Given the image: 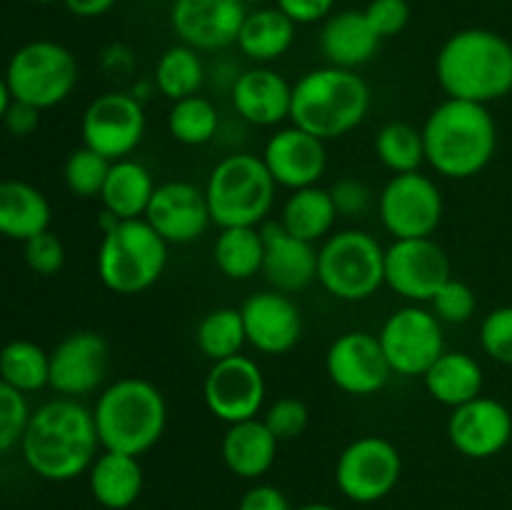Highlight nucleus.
Segmentation results:
<instances>
[{"instance_id":"9b49d317","label":"nucleus","mask_w":512,"mask_h":510,"mask_svg":"<svg viewBox=\"0 0 512 510\" xmlns=\"http://www.w3.org/2000/svg\"><path fill=\"white\" fill-rule=\"evenodd\" d=\"M380 348L393 375L423 378L425 370L445 353L443 323L433 310L408 303L385 318L378 333Z\"/></svg>"},{"instance_id":"f8f14e48","label":"nucleus","mask_w":512,"mask_h":510,"mask_svg":"<svg viewBox=\"0 0 512 510\" xmlns=\"http://www.w3.org/2000/svg\"><path fill=\"white\" fill-rule=\"evenodd\" d=\"M445 203L438 183L430 175H393L378 195V215L393 240L433 238L443 223Z\"/></svg>"},{"instance_id":"c9c22d12","label":"nucleus","mask_w":512,"mask_h":510,"mask_svg":"<svg viewBox=\"0 0 512 510\" xmlns=\"http://www.w3.org/2000/svg\"><path fill=\"white\" fill-rule=\"evenodd\" d=\"M195 345L210 363L243 353L248 338L240 308H215L205 313L195 328Z\"/></svg>"},{"instance_id":"4468645a","label":"nucleus","mask_w":512,"mask_h":510,"mask_svg":"<svg viewBox=\"0 0 512 510\" xmlns=\"http://www.w3.org/2000/svg\"><path fill=\"white\" fill-rule=\"evenodd\" d=\"M450 278L448 253L433 238L393 240L385 248V285L408 303H430Z\"/></svg>"},{"instance_id":"58836bf2","label":"nucleus","mask_w":512,"mask_h":510,"mask_svg":"<svg viewBox=\"0 0 512 510\" xmlns=\"http://www.w3.org/2000/svg\"><path fill=\"white\" fill-rule=\"evenodd\" d=\"M110 160L90 150L88 145H80L68 155L63 165V180L68 190L78 198L90 200L100 198L103 193L105 178H108Z\"/></svg>"},{"instance_id":"72a5a7b5","label":"nucleus","mask_w":512,"mask_h":510,"mask_svg":"<svg viewBox=\"0 0 512 510\" xmlns=\"http://www.w3.org/2000/svg\"><path fill=\"white\" fill-rule=\"evenodd\" d=\"M153 83L155 90L163 98H168L170 103L190 98V95H198L205 83L203 58H200L198 50L185 43L170 45L158 58Z\"/></svg>"},{"instance_id":"a878e982","label":"nucleus","mask_w":512,"mask_h":510,"mask_svg":"<svg viewBox=\"0 0 512 510\" xmlns=\"http://www.w3.org/2000/svg\"><path fill=\"white\" fill-rule=\"evenodd\" d=\"M280 440L260 418L228 425L220 443L225 468L243 480H258L268 473L278 458Z\"/></svg>"},{"instance_id":"37998d69","label":"nucleus","mask_w":512,"mask_h":510,"mask_svg":"<svg viewBox=\"0 0 512 510\" xmlns=\"http://www.w3.org/2000/svg\"><path fill=\"white\" fill-rule=\"evenodd\" d=\"M263 423L280 443H285V440H295L305 433L310 423V410L298 398H278L265 410Z\"/></svg>"},{"instance_id":"4be33fe9","label":"nucleus","mask_w":512,"mask_h":510,"mask_svg":"<svg viewBox=\"0 0 512 510\" xmlns=\"http://www.w3.org/2000/svg\"><path fill=\"white\" fill-rule=\"evenodd\" d=\"M245 338L250 348L263 355H285L298 345L303 335V313L288 293L260 290L240 308Z\"/></svg>"},{"instance_id":"79ce46f5","label":"nucleus","mask_w":512,"mask_h":510,"mask_svg":"<svg viewBox=\"0 0 512 510\" xmlns=\"http://www.w3.org/2000/svg\"><path fill=\"white\" fill-rule=\"evenodd\" d=\"M480 348L490 360L512 365V305L490 310L480 323Z\"/></svg>"},{"instance_id":"7c9ffc66","label":"nucleus","mask_w":512,"mask_h":510,"mask_svg":"<svg viewBox=\"0 0 512 510\" xmlns=\"http://www.w3.org/2000/svg\"><path fill=\"white\" fill-rule=\"evenodd\" d=\"M155 188L158 185H155L153 173L143 163L133 158L115 160L110 163L100 203H103V210H108L118 220L145 218Z\"/></svg>"},{"instance_id":"4c0bfd02","label":"nucleus","mask_w":512,"mask_h":510,"mask_svg":"<svg viewBox=\"0 0 512 510\" xmlns=\"http://www.w3.org/2000/svg\"><path fill=\"white\" fill-rule=\"evenodd\" d=\"M375 155L393 175L415 173L425 163L423 130L405 120H390L375 135Z\"/></svg>"},{"instance_id":"f704fd0d","label":"nucleus","mask_w":512,"mask_h":510,"mask_svg":"<svg viewBox=\"0 0 512 510\" xmlns=\"http://www.w3.org/2000/svg\"><path fill=\"white\" fill-rule=\"evenodd\" d=\"M0 380L23 395L48 388L50 353L33 340H10L0 350Z\"/></svg>"},{"instance_id":"dca6fc26","label":"nucleus","mask_w":512,"mask_h":510,"mask_svg":"<svg viewBox=\"0 0 512 510\" xmlns=\"http://www.w3.org/2000/svg\"><path fill=\"white\" fill-rule=\"evenodd\" d=\"M110 370V343L98 330H75L50 350V388L60 398H85L103 390Z\"/></svg>"},{"instance_id":"864d4df0","label":"nucleus","mask_w":512,"mask_h":510,"mask_svg":"<svg viewBox=\"0 0 512 510\" xmlns=\"http://www.w3.org/2000/svg\"><path fill=\"white\" fill-rule=\"evenodd\" d=\"M10 103H13V95H10L8 83H5V75H0V123H3L5 113H8Z\"/></svg>"},{"instance_id":"e433bc0d","label":"nucleus","mask_w":512,"mask_h":510,"mask_svg":"<svg viewBox=\"0 0 512 510\" xmlns=\"http://www.w3.org/2000/svg\"><path fill=\"white\" fill-rule=\"evenodd\" d=\"M220 130V115L213 100L203 95H190V98L175 100L168 110V133L175 143L200 148L215 140Z\"/></svg>"},{"instance_id":"ea45409f","label":"nucleus","mask_w":512,"mask_h":510,"mask_svg":"<svg viewBox=\"0 0 512 510\" xmlns=\"http://www.w3.org/2000/svg\"><path fill=\"white\" fill-rule=\"evenodd\" d=\"M430 310L438 315L440 323L463 325L468 320H473L475 310H478V295H475V290L468 283H463L458 278H450L435 293V298L430 300Z\"/></svg>"},{"instance_id":"ddd939ff","label":"nucleus","mask_w":512,"mask_h":510,"mask_svg":"<svg viewBox=\"0 0 512 510\" xmlns=\"http://www.w3.org/2000/svg\"><path fill=\"white\" fill-rule=\"evenodd\" d=\"M145 108L133 93H110L98 95L88 103L80 118V135L83 145L95 150L98 155L115 160L130 158L145 138Z\"/></svg>"},{"instance_id":"c03bdc74","label":"nucleus","mask_w":512,"mask_h":510,"mask_svg":"<svg viewBox=\"0 0 512 510\" xmlns=\"http://www.w3.org/2000/svg\"><path fill=\"white\" fill-rule=\"evenodd\" d=\"M23 258L28 263V268L33 270L35 275H43V278H50V275H58L65 265V245L63 240L55 233L45 230V233L35 235V238L25 240L23 243Z\"/></svg>"},{"instance_id":"603ef678","label":"nucleus","mask_w":512,"mask_h":510,"mask_svg":"<svg viewBox=\"0 0 512 510\" xmlns=\"http://www.w3.org/2000/svg\"><path fill=\"white\" fill-rule=\"evenodd\" d=\"M103 65L105 68L128 70L130 65H133V53H130L125 45H110V48L103 53Z\"/></svg>"},{"instance_id":"6e6552de","label":"nucleus","mask_w":512,"mask_h":510,"mask_svg":"<svg viewBox=\"0 0 512 510\" xmlns=\"http://www.w3.org/2000/svg\"><path fill=\"white\" fill-rule=\"evenodd\" d=\"M318 283L345 303H363L385 285V248L368 230H333L318 248Z\"/></svg>"},{"instance_id":"9d476101","label":"nucleus","mask_w":512,"mask_h":510,"mask_svg":"<svg viewBox=\"0 0 512 510\" xmlns=\"http://www.w3.org/2000/svg\"><path fill=\"white\" fill-rule=\"evenodd\" d=\"M403 475L398 445L383 435H360L343 448L335 463V483L348 500L358 505L388 498Z\"/></svg>"},{"instance_id":"0eeeda50","label":"nucleus","mask_w":512,"mask_h":510,"mask_svg":"<svg viewBox=\"0 0 512 510\" xmlns=\"http://www.w3.org/2000/svg\"><path fill=\"white\" fill-rule=\"evenodd\" d=\"M168 265V243L145 218L118 220L98 245V278L110 293L140 295L153 288Z\"/></svg>"},{"instance_id":"09e8293b","label":"nucleus","mask_w":512,"mask_h":510,"mask_svg":"<svg viewBox=\"0 0 512 510\" xmlns=\"http://www.w3.org/2000/svg\"><path fill=\"white\" fill-rule=\"evenodd\" d=\"M238 510H293L288 495L268 483H258L248 488L240 498Z\"/></svg>"},{"instance_id":"f257e3e1","label":"nucleus","mask_w":512,"mask_h":510,"mask_svg":"<svg viewBox=\"0 0 512 510\" xmlns=\"http://www.w3.org/2000/svg\"><path fill=\"white\" fill-rule=\"evenodd\" d=\"M18 448L25 465L38 478L48 483H68L88 475L103 445L95 428L93 408L75 398H55L30 413Z\"/></svg>"},{"instance_id":"cd10ccee","label":"nucleus","mask_w":512,"mask_h":510,"mask_svg":"<svg viewBox=\"0 0 512 510\" xmlns=\"http://www.w3.org/2000/svg\"><path fill=\"white\" fill-rule=\"evenodd\" d=\"M425 390L435 403L458 408L483 395L485 375L478 358L463 350H445L423 375Z\"/></svg>"},{"instance_id":"c756f323","label":"nucleus","mask_w":512,"mask_h":510,"mask_svg":"<svg viewBox=\"0 0 512 510\" xmlns=\"http://www.w3.org/2000/svg\"><path fill=\"white\" fill-rule=\"evenodd\" d=\"M295 33H298V25L278 5L275 8L260 5V8L248 10L235 45L255 65H268L293 48Z\"/></svg>"},{"instance_id":"5fc2aeb1","label":"nucleus","mask_w":512,"mask_h":510,"mask_svg":"<svg viewBox=\"0 0 512 510\" xmlns=\"http://www.w3.org/2000/svg\"><path fill=\"white\" fill-rule=\"evenodd\" d=\"M295 510H340V508H335V505H330V503H305Z\"/></svg>"},{"instance_id":"2f4dec72","label":"nucleus","mask_w":512,"mask_h":510,"mask_svg":"<svg viewBox=\"0 0 512 510\" xmlns=\"http://www.w3.org/2000/svg\"><path fill=\"white\" fill-rule=\"evenodd\" d=\"M338 208L333 203L330 188H320V185H310V188L290 190L288 200L280 210V225L288 230L290 235L308 243H323L330 233H333L335 223H338Z\"/></svg>"},{"instance_id":"a18cd8bd","label":"nucleus","mask_w":512,"mask_h":510,"mask_svg":"<svg viewBox=\"0 0 512 510\" xmlns=\"http://www.w3.org/2000/svg\"><path fill=\"white\" fill-rule=\"evenodd\" d=\"M368 23L373 25L380 40L395 38L403 33L410 23V3L408 0H370L363 10Z\"/></svg>"},{"instance_id":"473e14b6","label":"nucleus","mask_w":512,"mask_h":510,"mask_svg":"<svg viewBox=\"0 0 512 510\" xmlns=\"http://www.w3.org/2000/svg\"><path fill=\"white\" fill-rule=\"evenodd\" d=\"M263 230L250 228H220L213 245L215 268L228 280H250L263 270Z\"/></svg>"},{"instance_id":"c85d7f7f","label":"nucleus","mask_w":512,"mask_h":510,"mask_svg":"<svg viewBox=\"0 0 512 510\" xmlns=\"http://www.w3.org/2000/svg\"><path fill=\"white\" fill-rule=\"evenodd\" d=\"M48 198L43 190L25 180H0V235L10 240L35 238V235L50 230Z\"/></svg>"},{"instance_id":"7ed1b4c3","label":"nucleus","mask_w":512,"mask_h":510,"mask_svg":"<svg viewBox=\"0 0 512 510\" xmlns=\"http://www.w3.org/2000/svg\"><path fill=\"white\" fill-rule=\"evenodd\" d=\"M435 78L448 98L498 103L512 93V43L488 28L458 30L438 50Z\"/></svg>"},{"instance_id":"bb28decb","label":"nucleus","mask_w":512,"mask_h":510,"mask_svg":"<svg viewBox=\"0 0 512 510\" xmlns=\"http://www.w3.org/2000/svg\"><path fill=\"white\" fill-rule=\"evenodd\" d=\"M143 465L140 458L115 450H100L88 470V488L95 503L105 510H128L143 493Z\"/></svg>"},{"instance_id":"393cba45","label":"nucleus","mask_w":512,"mask_h":510,"mask_svg":"<svg viewBox=\"0 0 512 510\" xmlns=\"http://www.w3.org/2000/svg\"><path fill=\"white\" fill-rule=\"evenodd\" d=\"M380 35L375 33L373 25L368 23L363 10H338L323 20L320 28V53H323L325 65L335 68L358 70L368 65L378 55Z\"/></svg>"},{"instance_id":"423d86ee","label":"nucleus","mask_w":512,"mask_h":510,"mask_svg":"<svg viewBox=\"0 0 512 510\" xmlns=\"http://www.w3.org/2000/svg\"><path fill=\"white\" fill-rule=\"evenodd\" d=\"M203 190L213 225L260 228L273 210L278 185L260 155L233 153L218 160Z\"/></svg>"},{"instance_id":"8fccbe9b","label":"nucleus","mask_w":512,"mask_h":510,"mask_svg":"<svg viewBox=\"0 0 512 510\" xmlns=\"http://www.w3.org/2000/svg\"><path fill=\"white\" fill-rule=\"evenodd\" d=\"M40 113H43V110H38L35 105L13 100L3 118L5 130H8L10 135H15V138H28V135H33L35 130H38Z\"/></svg>"},{"instance_id":"3c124183","label":"nucleus","mask_w":512,"mask_h":510,"mask_svg":"<svg viewBox=\"0 0 512 510\" xmlns=\"http://www.w3.org/2000/svg\"><path fill=\"white\" fill-rule=\"evenodd\" d=\"M60 3L68 8V13H73L75 18H103L105 13L115 8L118 0H60Z\"/></svg>"},{"instance_id":"4d7b16f0","label":"nucleus","mask_w":512,"mask_h":510,"mask_svg":"<svg viewBox=\"0 0 512 510\" xmlns=\"http://www.w3.org/2000/svg\"><path fill=\"white\" fill-rule=\"evenodd\" d=\"M30 3H38V5H48V3H58V0H30Z\"/></svg>"},{"instance_id":"412c9836","label":"nucleus","mask_w":512,"mask_h":510,"mask_svg":"<svg viewBox=\"0 0 512 510\" xmlns=\"http://www.w3.org/2000/svg\"><path fill=\"white\" fill-rule=\"evenodd\" d=\"M260 158H263L268 173L273 175L275 185L288 190L318 185L325 170H328L325 140L315 138L308 130L298 128L293 123L278 128L265 140Z\"/></svg>"},{"instance_id":"2eb2a0df","label":"nucleus","mask_w":512,"mask_h":510,"mask_svg":"<svg viewBox=\"0 0 512 510\" xmlns=\"http://www.w3.org/2000/svg\"><path fill=\"white\" fill-rule=\"evenodd\" d=\"M268 385L263 368L250 355H233L210 365L203 383L205 408L220 423L235 425L258 418Z\"/></svg>"},{"instance_id":"a211bd4d","label":"nucleus","mask_w":512,"mask_h":510,"mask_svg":"<svg viewBox=\"0 0 512 510\" xmlns=\"http://www.w3.org/2000/svg\"><path fill=\"white\" fill-rule=\"evenodd\" d=\"M245 15L243 0H173L170 28L180 43L198 53H215L238 43Z\"/></svg>"},{"instance_id":"20e7f679","label":"nucleus","mask_w":512,"mask_h":510,"mask_svg":"<svg viewBox=\"0 0 512 510\" xmlns=\"http://www.w3.org/2000/svg\"><path fill=\"white\" fill-rule=\"evenodd\" d=\"M370 103V85L358 70L323 65L293 83L290 123L328 143L358 130L368 118Z\"/></svg>"},{"instance_id":"1a4fd4ad","label":"nucleus","mask_w":512,"mask_h":510,"mask_svg":"<svg viewBox=\"0 0 512 510\" xmlns=\"http://www.w3.org/2000/svg\"><path fill=\"white\" fill-rule=\"evenodd\" d=\"M78 80V58L58 40H30L20 45L5 68V83L13 100L38 110L65 103L78 88Z\"/></svg>"},{"instance_id":"f3484780","label":"nucleus","mask_w":512,"mask_h":510,"mask_svg":"<svg viewBox=\"0 0 512 510\" xmlns=\"http://www.w3.org/2000/svg\"><path fill=\"white\" fill-rule=\"evenodd\" d=\"M325 373L345 395L368 398L388 385L393 370L380 348L378 335L368 330H348L330 343L325 353Z\"/></svg>"},{"instance_id":"a19ab883","label":"nucleus","mask_w":512,"mask_h":510,"mask_svg":"<svg viewBox=\"0 0 512 510\" xmlns=\"http://www.w3.org/2000/svg\"><path fill=\"white\" fill-rule=\"evenodd\" d=\"M30 413L28 398L0 380V455L20 445Z\"/></svg>"},{"instance_id":"f03ea898","label":"nucleus","mask_w":512,"mask_h":510,"mask_svg":"<svg viewBox=\"0 0 512 510\" xmlns=\"http://www.w3.org/2000/svg\"><path fill=\"white\" fill-rule=\"evenodd\" d=\"M425 163L448 180L483 173L498 150V123L488 105L445 98L423 123Z\"/></svg>"},{"instance_id":"6ab92c4d","label":"nucleus","mask_w":512,"mask_h":510,"mask_svg":"<svg viewBox=\"0 0 512 510\" xmlns=\"http://www.w3.org/2000/svg\"><path fill=\"white\" fill-rule=\"evenodd\" d=\"M448 440L470 460H488L503 453L512 440V413L505 403L478 395L453 408L448 418Z\"/></svg>"},{"instance_id":"aec40b11","label":"nucleus","mask_w":512,"mask_h":510,"mask_svg":"<svg viewBox=\"0 0 512 510\" xmlns=\"http://www.w3.org/2000/svg\"><path fill=\"white\" fill-rule=\"evenodd\" d=\"M145 220L168 245L195 243L213 225L205 190L188 180H165L150 198Z\"/></svg>"},{"instance_id":"b1692460","label":"nucleus","mask_w":512,"mask_h":510,"mask_svg":"<svg viewBox=\"0 0 512 510\" xmlns=\"http://www.w3.org/2000/svg\"><path fill=\"white\" fill-rule=\"evenodd\" d=\"M263 270L270 288L298 293L318 280V248L308 240L290 235L280 223L263 225Z\"/></svg>"},{"instance_id":"6e6d98bb","label":"nucleus","mask_w":512,"mask_h":510,"mask_svg":"<svg viewBox=\"0 0 512 510\" xmlns=\"http://www.w3.org/2000/svg\"><path fill=\"white\" fill-rule=\"evenodd\" d=\"M245 5H263V3H268V0H243Z\"/></svg>"},{"instance_id":"39448f33","label":"nucleus","mask_w":512,"mask_h":510,"mask_svg":"<svg viewBox=\"0 0 512 510\" xmlns=\"http://www.w3.org/2000/svg\"><path fill=\"white\" fill-rule=\"evenodd\" d=\"M93 418L103 450L140 458L163 438L168 403L158 385L128 375L100 390L93 405Z\"/></svg>"},{"instance_id":"de8ad7c7","label":"nucleus","mask_w":512,"mask_h":510,"mask_svg":"<svg viewBox=\"0 0 512 510\" xmlns=\"http://www.w3.org/2000/svg\"><path fill=\"white\" fill-rule=\"evenodd\" d=\"M338 0H275L280 10L293 20L295 25L323 23L333 15Z\"/></svg>"},{"instance_id":"5701e85b","label":"nucleus","mask_w":512,"mask_h":510,"mask_svg":"<svg viewBox=\"0 0 512 510\" xmlns=\"http://www.w3.org/2000/svg\"><path fill=\"white\" fill-rule=\"evenodd\" d=\"M230 100L240 120L258 128H278L290 120L293 85L268 65H255L233 78Z\"/></svg>"},{"instance_id":"49530a36","label":"nucleus","mask_w":512,"mask_h":510,"mask_svg":"<svg viewBox=\"0 0 512 510\" xmlns=\"http://www.w3.org/2000/svg\"><path fill=\"white\" fill-rule=\"evenodd\" d=\"M330 195H333V203L338 208L340 218H360L373 205V190L363 180L355 178H340L330 188Z\"/></svg>"}]
</instances>
